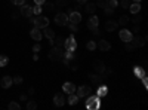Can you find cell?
<instances>
[{"instance_id": "cell-33", "label": "cell", "mask_w": 148, "mask_h": 110, "mask_svg": "<svg viewBox=\"0 0 148 110\" xmlns=\"http://www.w3.org/2000/svg\"><path fill=\"white\" fill-rule=\"evenodd\" d=\"M33 14H34V15H40V14H42V5H36V6L33 8Z\"/></svg>"}, {"instance_id": "cell-38", "label": "cell", "mask_w": 148, "mask_h": 110, "mask_svg": "<svg viewBox=\"0 0 148 110\" xmlns=\"http://www.w3.org/2000/svg\"><path fill=\"white\" fill-rule=\"evenodd\" d=\"M120 6H121V8H125V9H127V8L130 6V0H121Z\"/></svg>"}, {"instance_id": "cell-36", "label": "cell", "mask_w": 148, "mask_h": 110, "mask_svg": "<svg viewBox=\"0 0 148 110\" xmlns=\"http://www.w3.org/2000/svg\"><path fill=\"white\" fill-rule=\"evenodd\" d=\"M86 46H88V49H89V51H95V49H96V43H95L93 40L88 42V45H86Z\"/></svg>"}, {"instance_id": "cell-31", "label": "cell", "mask_w": 148, "mask_h": 110, "mask_svg": "<svg viewBox=\"0 0 148 110\" xmlns=\"http://www.w3.org/2000/svg\"><path fill=\"white\" fill-rule=\"evenodd\" d=\"M96 6H99V8H107V5H108V0H96V3H95Z\"/></svg>"}, {"instance_id": "cell-9", "label": "cell", "mask_w": 148, "mask_h": 110, "mask_svg": "<svg viewBox=\"0 0 148 110\" xmlns=\"http://www.w3.org/2000/svg\"><path fill=\"white\" fill-rule=\"evenodd\" d=\"M30 36L33 37V40H36V42H40L42 40V37H43V33L40 31V28H33L31 31H30Z\"/></svg>"}, {"instance_id": "cell-13", "label": "cell", "mask_w": 148, "mask_h": 110, "mask_svg": "<svg viewBox=\"0 0 148 110\" xmlns=\"http://www.w3.org/2000/svg\"><path fill=\"white\" fill-rule=\"evenodd\" d=\"M93 67H95L96 73H99V75H104V71H105V64L102 63L101 59H96L95 63H93Z\"/></svg>"}, {"instance_id": "cell-1", "label": "cell", "mask_w": 148, "mask_h": 110, "mask_svg": "<svg viewBox=\"0 0 148 110\" xmlns=\"http://www.w3.org/2000/svg\"><path fill=\"white\" fill-rule=\"evenodd\" d=\"M64 57V51L61 46H55L51 49V52H49V58H51V61H53V63H56V61L62 59Z\"/></svg>"}, {"instance_id": "cell-12", "label": "cell", "mask_w": 148, "mask_h": 110, "mask_svg": "<svg viewBox=\"0 0 148 110\" xmlns=\"http://www.w3.org/2000/svg\"><path fill=\"white\" fill-rule=\"evenodd\" d=\"M53 104H55L56 107H62V106L65 104L64 95H62V94H55V97H53Z\"/></svg>"}, {"instance_id": "cell-35", "label": "cell", "mask_w": 148, "mask_h": 110, "mask_svg": "<svg viewBox=\"0 0 148 110\" xmlns=\"http://www.w3.org/2000/svg\"><path fill=\"white\" fill-rule=\"evenodd\" d=\"M117 5H119L117 0H108V5H107V6H110L111 9H116V8H117Z\"/></svg>"}, {"instance_id": "cell-34", "label": "cell", "mask_w": 148, "mask_h": 110, "mask_svg": "<svg viewBox=\"0 0 148 110\" xmlns=\"http://www.w3.org/2000/svg\"><path fill=\"white\" fill-rule=\"evenodd\" d=\"M64 58H67V59H74V52H73V51H65V52H64Z\"/></svg>"}, {"instance_id": "cell-4", "label": "cell", "mask_w": 148, "mask_h": 110, "mask_svg": "<svg viewBox=\"0 0 148 110\" xmlns=\"http://www.w3.org/2000/svg\"><path fill=\"white\" fill-rule=\"evenodd\" d=\"M55 22L58 24V26H67L68 24V15L67 14H64V12H59V14H56V17H55Z\"/></svg>"}, {"instance_id": "cell-15", "label": "cell", "mask_w": 148, "mask_h": 110, "mask_svg": "<svg viewBox=\"0 0 148 110\" xmlns=\"http://www.w3.org/2000/svg\"><path fill=\"white\" fill-rule=\"evenodd\" d=\"M98 24H99V19H98V17H90L89 18V21H88V28H90V30H93V28H96L98 27Z\"/></svg>"}, {"instance_id": "cell-43", "label": "cell", "mask_w": 148, "mask_h": 110, "mask_svg": "<svg viewBox=\"0 0 148 110\" xmlns=\"http://www.w3.org/2000/svg\"><path fill=\"white\" fill-rule=\"evenodd\" d=\"M12 80H14V83H16V85L22 83V77H21V76H15V77L12 79Z\"/></svg>"}, {"instance_id": "cell-11", "label": "cell", "mask_w": 148, "mask_h": 110, "mask_svg": "<svg viewBox=\"0 0 148 110\" xmlns=\"http://www.w3.org/2000/svg\"><path fill=\"white\" fill-rule=\"evenodd\" d=\"M76 89H77V95H79V98H80V97H88V95L90 94V88L88 86V85H83V86L76 88Z\"/></svg>"}, {"instance_id": "cell-8", "label": "cell", "mask_w": 148, "mask_h": 110, "mask_svg": "<svg viewBox=\"0 0 148 110\" xmlns=\"http://www.w3.org/2000/svg\"><path fill=\"white\" fill-rule=\"evenodd\" d=\"M132 37H133V36H132V33H130L127 28H123V30L120 31V39L125 42V43H126V42H130Z\"/></svg>"}, {"instance_id": "cell-45", "label": "cell", "mask_w": 148, "mask_h": 110, "mask_svg": "<svg viewBox=\"0 0 148 110\" xmlns=\"http://www.w3.org/2000/svg\"><path fill=\"white\" fill-rule=\"evenodd\" d=\"M40 49H42V46H40L39 43H36V45L33 46V51H34V52H39Z\"/></svg>"}, {"instance_id": "cell-37", "label": "cell", "mask_w": 148, "mask_h": 110, "mask_svg": "<svg viewBox=\"0 0 148 110\" xmlns=\"http://www.w3.org/2000/svg\"><path fill=\"white\" fill-rule=\"evenodd\" d=\"M125 49H126L127 52H132V51L135 49V46L132 45V42H126V45H125Z\"/></svg>"}, {"instance_id": "cell-51", "label": "cell", "mask_w": 148, "mask_h": 110, "mask_svg": "<svg viewBox=\"0 0 148 110\" xmlns=\"http://www.w3.org/2000/svg\"><path fill=\"white\" fill-rule=\"evenodd\" d=\"M133 31H135V33H139V26H138V24L133 27Z\"/></svg>"}, {"instance_id": "cell-24", "label": "cell", "mask_w": 148, "mask_h": 110, "mask_svg": "<svg viewBox=\"0 0 148 110\" xmlns=\"http://www.w3.org/2000/svg\"><path fill=\"white\" fill-rule=\"evenodd\" d=\"M79 101V95H74V94H68V104L74 106V104H77Z\"/></svg>"}, {"instance_id": "cell-32", "label": "cell", "mask_w": 148, "mask_h": 110, "mask_svg": "<svg viewBox=\"0 0 148 110\" xmlns=\"http://www.w3.org/2000/svg\"><path fill=\"white\" fill-rule=\"evenodd\" d=\"M27 109H28V110H36V109H37V103H36L34 100L28 101V103H27Z\"/></svg>"}, {"instance_id": "cell-44", "label": "cell", "mask_w": 148, "mask_h": 110, "mask_svg": "<svg viewBox=\"0 0 148 110\" xmlns=\"http://www.w3.org/2000/svg\"><path fill=\"white\" fill-rule=\"evenodd\" d=\"M68 28H70V30H71L73 33H74V31H77V30H79V28H77V24H73V22L70 24V27H68Z\"/></svg>"}, {"instance_id": "cell-18", "label": "cell", "mask_w": 148, "mask_h": 110, "mask_svg": "<svg viewBox=\"0 0 148 110\" xmlns=\"http://www.w3.org/2000/svg\"><path fill=\"white\" fill-rule=\"evenodd\" d=\"M117 27H119V24L116 21H107L105 22V30L107 31H114Z\"/></svg>"}, {"instance_id": "cell-17", "label": "cell", "mask_w": 148, "mask_h": 110, "mask_svg": "<svg viewBox=\"0 0 148 110\" xmlns=\"http://www.w3.org/2000/svg\"><path fill=\"white\" fill-rule=\"evenodd\" d=\"M89 79L93 82V83H96V85H99L102 80H104V76H101L99 73H95V75H89Z\"/></svg>"}, {"instance_id": "cell-27", "label": "cell", "mask_w": 148, "mask_h": 110, "mask_svg": "<svg viewBox=\"0 0 148 110\" xmlns=\"http://www.w3.org/2000/svg\"><path fill=\"white\" fill-rule=\"evenodd\" d=\"M132 15H133V17L130 18V19H132V22H135V24H139V22H141L142 17L139 15V12H138V14H132Z\"/></svg>"}, {"instance_id": "cell-42", "label": "cell", "mask_w": 148, "mask_h": 110, "mask_svg": "<svg viewBox=\"0 0 148 110\" xmlns=\"http://www.w3.org/2000/svg\"><path fill=\"white\" fill-rule=\"evenodd\" d=\"M104 12L107 15H113V12H114V9H111L110 6H107V8H104Z\"/></svg>"}, {"instance_id": "cell-7", "label": "cell", "mask_w": 148, "mask_h": 110, "mask_svg": "<svg viewBox=\"0 0 148 110\" xmlns=\"http://www.w3.org/2000/svg\"><path fill=\"white\" fill-rule=\"evenodd\" d=\"M145 40H147V37H141V36H135V37H132V45L135 46V48H142L144 45H145Z\"/></svg>"}, {"instance_id": "cell-10", "label": "cell", "mask_w": 148, "mask_h": 110, "mask_svg": "<svg viewBox=\"0 0 148 110\" xmlns=\"http://www.w3.org/2000/svg\"><path fill=\"white\" fill-rule=\"evenodd\" d=\"M62 91L65 94H74V92H76V85L71 83V82H65L62 85Z\"/></svg>"}, {"instance_id": "cell-30", "label": "cell", "mask_w": 148, "mask_h": 110, "mask_svg": "<svg viewBox=\"0 0 148 110\" xmlns=\"http://www.w3.org/2000/svg\"><path fill=\"white\" fill-rule=\"evenodd\" d=\"M55 5L58 8H65V6H68V0H56Z\"/></svg>"}, {"instance_id": "cell-21", "label": "cell", "mask_w": 148, "mask_h": 110, "mask_svg": "<svg viewBox=\"0 0 148 110\" xmlns=\"http://www.w3.org/2000/svg\"><path fill=\"white\" fill-rule=\"evenodd\" d=\"M129 9H130V14H138V12L141 10V5H139V2H133V3H130Z\"/></svg>"}, {"instance_id": "cell-23", "label": "cell", "mask_w": 148, "mask_h": 110, "mask_svg": "<svg viewBox=\"0 0 148 110\" xmlns=\"http://www.w3.org/2000/svg\"><path fill=\"white\" fill-rule=\"evenodd\" d=\"M108 92V88L105 85H99V88H98V97H105Z\"/></svg>"}, {"instance_id": "cell-48", "label": "cell", "mask_w": 148, "mask_h": 110, "mask_svg": "<svg viewBox=\"0 0 148 110\" xmlns=\"http://www.w3.org/2000/svg\"><path fill=\"white\" fill-rule=\"evenodd\" d=\"M19 18V12H14L12 14V19H18Z\"/></svg>"}, {"instance_id": "cell-19", "label": "cell", "mask_w": 148, "mask_h": 110, "mask_svg": "<svg viewBox=\"0 0 148 110\" xmlns=\"http://www.w3.org/2000/svg\"><path fill=\"white\" fill-rule=\"evenodd\" d=\"M98 48H99V49L104 52V51H110V49H111V45H110L107 40L102 39V40H99V43H98Z\"/></svg>"}, {"instance_id": "cell-26", "label": "cell", "mask_w": 148, "mask_h": 110, "mask_svg": "<svg viewBox=\"0 0 148 110\" xmlns=\"http://www.w3.org/2000/svg\"><path fill=\"white\" fill-rule=\"evenodd\" d=\"M129 21H130V19H129L126 15H123V17H120V19H119V22H117V24H119V26H121V27H126Z\"/></svg>"}, {"instance_id": "cell-22", "label": "cell", "mask_w": 148, "mask_h": 110, "mask_svg": "<svg viewBox=\"0 0 148 110\" xmlns=\"http://www.w3.org/2000/svg\"><path fill=\"white\" fill-rule=\"evenodd\" d=\"M133 73H135V76L139 77V79H142L144 76H147V75H145V70H144L142 67H135V68H133Z\"/></svg>"}, {"instance_id": "cell-6", "label": "cell", "mask_w": 148, "mask_h": 110, "mask_svg": "<svg viewBox=\"0 0 148 110\" xmlns=\"http://www.w3.org/2000/svg\"><path fill=\"white\" fill-rule=\"evenodd\" d=\"M80 21H82V15H80V12H77V10H73L71 14L68 15V22L79 24Z\"/></svg>"}, {"instance_id": "cell-39", "label": "cell", "mask_w": 148, "mask_h": 110, "mask_svg": "<svg viewBox=\"0 0 148 110\" xmlns=\"http://www.w3.org/2000/svg\"><path fill=\"white\" fill-rule=\"evenodd\" d=\"M64 42H65L64 37H61V36H58V37H56V46H62Z\"/></svg>"}, {"instance_id": "cell-52", "label": "cell", "mask_w": 148, "mask_h": 110, "mask_svg": "<svg viewBox=\"0 0 148 110\" xmlns=\"http://www.w3.org/2000/svg\"><path fill=\"white\" fill-rule=\"evenodd\" d=\"M21 101H27V95H21Z\"/></svg>"}, {"instance_id": "cell-5", "label": "cell", "mask_w": 148, "mask_h": 110, "mask_svg": "<svg viewBox=\"0 0 148 110\" xmlns=\"http://www.w3.org/2000/svg\"><path fill=\"white\" fill-rule=\"evenodd\" d=\"M64 45H65V49H67V51H73V52L76 51V48H77V42H76V39H74L73 34L64 42Z\"/></svg>"}, {"instance_id": "cell-16", "label": "cell", "mask_w": 148, "mask_h": 110, "mask_svg": "<svg viewBox=\"0 0 148 110\" xmlns=\"http://www.w3.org/2000/svg\"><path fill=\"white\" fill-rule=\"evenodd\" d=\"M21 14H22V17L30 18V17L33 15V8H31V6H25V5H24V6L21 8Z\"/></svg>"}, {"instance_id": "cell-53", "label": "cell", "mask_w": 148, "mask_h": 110, "mask_svg": "<svg viewBox=\"0 0 148 110\" xmlns=\"http://www.w3.org/2000/svg\"><path fill=\"white\" fill-rule=\"evenodd\" d=\"M133 2H141V0H133Z\"/></svg>"}, {"instance_id": "cell-29", "label": "cell", "mask_w": 148, "mask_h": 110, "mask_svg": "<svg viewBox=\"0 0 148 110\" xmlns=\"http://www.w3.org/2000/svg\"><path fill=\"white\" fill-rule=\"evenodd\" d=\"M9 63V58L6 55H0V67H5Z\"/></svg>"}, {"instance_id": "cell-50", "label": "cell", "mask_w": 148, "mask_h": 110, "mask_svg": "<svg viewBox=\"0 0 148 110\" xmlns=\"http://www.w3.org/2000/svg\"><path fill=\"white\" fill-rule=\"evenodd\" d=\"M34 3H36V5H43L45 0H34Z\"/></svg>"}, {"instance_id": "cell-20", "label": "cell", "mask_w": 148, "mask_h": 110, "mask_svg": "<svg viewBox=\"0 0 148 110\" xmlns=\"http://www.w3.org/2000/svg\"><path fill=\"white\" fill-rule=\"evenodd\" d=\"M45 36H46V37L49 39V42H51V43H53V39H55V31L52 30V28H45Z\"/></svg>"}, {"instance_id": "cell-46", "label": "cell", "mask_w": 148, "mask_h": 110, "mask_svg": "<svg viewBox=\"0 0 148 110\" xmlns=\"http://www.w3.org/2000/svg\"><path fill=\"white\" fill-rule=\"evenodd\" d=\"M77 67H79V66H77V61L74 59L73 63H71V68H73V70H77Z\"/></svg>"}, {"instance_id": "cell-41", "label": "cell", "mask_w": 148, "mask_h": 110, "mask_svg": "<svg viewBox=\"0 0 148 110\" xmlns=\"http://www.w3.org/2000/svg\"><path fill=\"white\" fill-rule=\"evenodd\" d=\"M10 2H12V5L21 6V5H24V3H25V0H10Z\"/></svg>"}, {"instance_id": "cell-14", "label": "cell", "mask_w": 148, "mask_h": 110, "mask_svg": "<svg viewBox=\"0 0 148 110\" xmlns=\"http://www.w3.org/2000/svg\"><path fill=\"white\" fill-rule=\"evenodd\" d=\"M12 83H14V80H12L10 76H3L2 80H0V85H2V88H5V89L10 88V86H12Z\"/></svg>"}, {"instance_id": "cell-49", "label": "cell", "mask_w": 148, "mask_h": 110, "mask_svg": "<svg viewBox=\"0 0 148 110\" xmlns=\"http://www.w3.org/2000/svg\"><path fill=\"white\" fill-rule=\"evenodd\" d=\"M76 2H77V5H86L88 0H76Z\"/></svg>"}, {"instance_id": "cell-2", "label": "cell", "mask_w": 148, "mask_h": 110, "mask_svg": "<svg viewBox=\"0 0 148 110\" xmlns=\"http://www.w3.org/2000/svg\"><path fill=\"white\" fill-rule=\"evenodd\" d=\"M101 107V101H99V97L98 95H92L86 100V109L89 110H98Z\"/></svg>"}, {"instance_id": "cell-28", "label": "cell", "mask_w": 148, "mask_h": 110, "mask_svg": "<svg viewBox=\"0 0 148 110\" xmlns=\"http://www.w3.org/2000/svg\"><path fill=\"white\" fill-rule=\"evenodd\" d=\"M8 109H9V110H19L21 106H19L18 103H15V101H12V103L8 104Z\"/></svg>"}, {"instance_id": "cell-25", "label": "cell", "mask_w": 148, "mask_h": 110, "mask_svg": "<svg viewBox=\"0 0 148 110\" xmlns=\"http://www.w3.org/2000/svg\"><path fill=\"white\" fill-rule=\"evenodd\" d=\"M96 5L95 3H88L86 5V12H88V14H95V10H96Z\"/></svg>"}, {"instance_id": "cell-47", "label": "cell", "mask_w": 148, "mask_h": 110, "mask_svg": "<svg viewBox=\"0 0 148 110\" xmlns=\"http://www.w3.org/2000/svg\"><path fill=\"white\" fill-rule=\"evenodd\" d=\"M142 83H144V86H145V88H148V79H147V76L142 77Z\"/></svg>"}, {"instance_id": "cell-40", "label": "cell", "mask_w": 148, "mask_h": 110, "mask_svg": "<svg viewBox=\"0 0 148 110\" xmlns=\"http://www.w3.org/2000/svg\"><path fill=\"white\" fill-rule=\"evenodd\" d=\"M43 5H45V8H46L47 10H53V8H55V3H51V2L43 3Z\"/></svg>"}, {"instance_id": "cell-3", "label": "cell", "mask_w": 148, "mask_h": 110, "mask_svg": "<svg viewBox=\"0 0 148 110\" xmlns=\"http://www.w3.org/2000/svg\"><path fill=\"white\" fill-rule=\"evenodd\" d=\"M31 21H33V19H31ZM33 22H34V27H37V28H46V27L49 26V19H47L46 17H40V15L37 17Z\"/></svg>"}]
</instances>
